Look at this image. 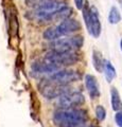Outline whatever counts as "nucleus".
<instances>
[{
    "label": "nucleus",
    "instance_id": "obj_1",
    "mask_svg": "<svg viewBox=\"0 0 122 127\" xmlns=\"http://www.w3.org/2000/svg\"><path fill=\"white\" fill-rule=\"evenodd\" d=\"M87 121V112L79 108H60L53 113V122L57 127H81Z\"/></svg>",
    "mask_w": 122,
    "mask_h": 127
},
{
    "label": "nucleus",
    "instance_id": "obj_2",
    "mask_svg": "<svg viewBox=\"0 0 122 127\" xmlns=\"http://www.w3.org/2000/svg\"><path fill=\"white\" fill-rule=\"evenodd\" d=\"M80 29H81L80 22L76 20V19L68 18V19H65V20L61 21L56 26L48 28V29L44 32V38L46 40L52 41L57 38L68 36L70 34L79 32Z\"/></svg>",
    "mask_w": 122,
    "mask_h": 127
},
{
    "label": "nucleus",
    "instance_id": "obj_3",
    "mask_svg": "<svg viewBox=\"0 0 122 127\" xmlns=\"http://www.w3.org/2000/svg\"><path fill=\"white\" fill-rule=\"evenodd\" d=\"M81 11L83 13L84 22L88 33L94 38H99L102 32V25L98 10L93 5H90L88 1H84V5Z\"/></svg>",
    "mask_w": 122,
    "mask_h": 127
},
{
    "label": "nucleus",
    "instance_id": "obj_4",
    "mask_svg": "<svg viewBox=\"0 0 122 127\" xmlns=\"http://www.w3.org/2000/svg\"><path fill=\"white\" fill-rule=\"evenodd\" d=\"M66 5L67 2L65 0H50V1L44 3V4L35 7L34 11L31 13V17L38 22L47 23L49 22L50 17L55 12L60 11Z\"/></svg>",
    "mask_w": 122,
    "mask_h": 127
},
{
    "label": "nucleus",
    "instance_id": "obj_5",
    "mask_svg": "<svg viewBox=\"0 0 122 127\" xmlns=\"http://www.w3.org/2000/svg\"><path fill=\"white\" fill-rule=\"evenodd\" d=\"M84 43V37L81 35L64 36L51 41V51L55 52H72L81 49Z\"/></svg>",
    "mask_w": 122,
    "mask_h": 127
},
{
    "label": "nucleus",
    "instance_id": "obj_6",
    "mask_svg": "<svg viewBox=\"0 0 122 127\" xmlns=\"http://www.w3.org/2000/svg\"><path fill=\"white\" fill-rule=\"evenodd\" d=\"M45 61L58 67L63 66H72L80 61V55L76 51L72 52H55V51H50L46 54Z\"/></svg>",
    "mask_w": 122,
    "mask_h": 127
},
{
    "label": "nucleus",
    "instance_id": "obj_7",
    "mask_svg": "<svg viewBox=\"0 0 122 127\" xmlns=\"http://www.w3.org/2000/svg\"><path fill=\"white\" fill-rule=\"evenodd\" d=\"M38 87H39V90H41V94L44 95L46 98H49V100L60 97L61 95L70 91L68 88V85L56 84V83L52 82L48 77L41 79V82L39 83Z\"/></svg>",
    "mask_w": 122,
    "mask_h": 127
},
{
    "label": "nucleus",
    "instance_id": "obj_8",
    "mask_svg": "<svg viewBox=\"0 0 122 127\" xmlns=\"http://www.w3.org/2000/svg\"><path fill=\"white\" fill-rule=\"evenodd\" d=\"M85 102L83 93L79 91H68L58 97L57 105L60 108H77Z\"/></svg>",
    "mask_w": 122,
    "mask_h": 127
},
{
    "label": "nucleus",
    "instance_id": "obj_9",
    "mask_svg": "<svg viewBox=\"0 0 122 127\" xmlns=\"http://www.w3.org/2000/svg\"><path fill=\"white\" fill-rule=\"evenodd\" d=\"M52 82L56 83V84L61 85H68L70 83L78 82L81 78V75L79 74V72L73 70H57L55 73H53L51 76H49Z\"/></svg>",
    "mask_w": 122,
    "mask_h": 127
},
{
    "label": "nucleus",
    "instance_id": "obj_10",
    "mask_svg": "<svg viewBox=\"0 0 122 127\" xmlns=\"http://www.w3.org/2000/svg\"><path fill=\"white\" fill-rule=\"evenodd\" d=\"M60 69H61V67L53 65V64H50L44 59L42 62L35 63L32 66V73L35 75V76L49 77Z\"/></svg>",
    "mask_w": 122,
    "mask_h": 127
},
{
    "label": "nucleus",
    "instance_id": "obj_11",
    "mask_svg": "<svg viewBox=\"0 0 122 127\" xmlns=\"http://www.w3.org/2000/svg\"><path fill=\"white\" fill-rule=\"evenodd\" d=\"M85 86L87 89V92L89 94L90 98L96 100L100 96V87L98 84L97 78L91 74H86L85 75Z\"/></svg>",
    "mask_w": 122,
    "mask_h": 127
},
{
    "label": "nucleus",
    "instance_id": "obj_12",
    "mask_svg": "<svg viewBox=\"0 0 122 127\" xmlns=\"http://www.w3.org/2000/svg\"><path fill=\"white\" fill-rule=\"evenodd\" d=\"M102 72L104 73L105 79L108 83H112L114 81V78L116 77V74H117L116 73V69H115V67L113 66V64L109 61H105V59H104V63H103Z\"/></svg>",
    "mask_w": 122,
    "mask_h": 127
},
{
    "label": "nucleus",
    "instance_id": "obj_13",
    "mask_svg": "<svg viewBox=\"0 0 122 127\" xmlns=\"http://www.w3.org/2000/svg\"><path fill=\"white\" fill-rule=\"evenodd\" d=\"M111 103L114 111L122 110V100L120 96V93L117 88L113 87L111 89Z\"/></svg>",
    "mask_w": 122,
    "mask_h": 127
},
{
    "label": "nucleus",
    "instance_id": "obj_14",
    "mask_svg": "<svg viewBox=\"0 0 122 127\" xmlns=\"http://www.w3.org/2000/svg\"><path fill=\"white\" fill-rule=\"evenodd\" d=\"M121 13L119 9L117 6H112L111 10H109V13H108V21L111 25H118L120 21H121Z\"/></svg>",
    "mask_w": 122,
    "mask_h": 127
},
{
    "label": "nucleus",
    "instance_id": "obj_15",
    "mask_svg": "<svg viewBox=\"0 0 122 127\" xmlns=\"http://www.w3.org/2000/svg\"><path fill=\"white\" fill-rule=\"evenodd\" d=\"M103 63H104V59L102 58L101 53L97 50H93V52H92V65L98 72H102Z\"/></svg>",
    "mask_w": 122,
    "mask_h": 127
},
{
    "label": "nucleus",
    "instance_id": "obj_16",
    "mask_svg": "<svg viewBox=\"0 0 122 127\" xmlns=\"http://www.w3.org/2000/svg\"><path fill=\"white\" fill-rule=\"evenodd\" d=\"M96 118L99 122H102L106 118V110L102 105H98L96 107Z\"/></svg>",
    "mask_w": 122,
    "mask_h": 127
},
{
    "label": "nucleus",
    "instance_id": "obj_17",
    "mask_svg": "<svg viewBox=\"0 0 122 127\" xmlns=\"http://www.w3.org/2000/svg\"><path fill=\"white\" fill-rule=\"evenodd\" d=\"M50 1V0H26V3L28 4L29 6H32V7H37L39 5L44 4V3Z\"/></svg>",
    "mask_w": 122,
    "mask_h": 127
},
{
    "label": "nucleus",
    "instance_id": "obj_18",
    "mask_svg": "<svg viewBox=\"0 0 122 127\" xmlns=\"http://www.w3.org/2000/svg\"><path fill=\"white\" fill-rule=\"evenodd\" d=\"M115 122L118 127H122V110L116 111L115 114Z\"/></svg>",
    "mask_w": 122,
    "mask_h": 127
},
{
    "label": "nucleus",
    "instance_id": "obj_19",
    "mask_svg": "<svg viewBox=\"0 0 122 127\" xmlns=\"http://www.w3.org/2000/svg\"><path fill=\"white\" fill-rule=\"evenodd\" d=\"M74 3H76L78 10H82V7L84 5V0H74Z\"/></svg>",
    "mask_w": 122,
    "mask_h": 127
},
{
    "label": "nucleus",
    "instance_id": "obj_20",
    "mask_svg": "<svg viewBox=\"0 0 122 127\" xmlns=\"http://www.w3.org/2000/svg\"><path fill=\"white\" fill-rule=\"evenodd\" d=\"M118 2H119V4H120V7L122 9V0H118Z\"/></svg>",
    "mask_w": 122,
    "mask_h": 127
},
{
    "label": "nucleus",
    "instance_id": "obj_21",
    "mask_svg": "<svg viewBox=\"0 0 122 127\" xmlns=\"http://www.w3.org/2000/svg\"><path fill=\"white\" fill-rule=\"evenodd\" d=\"M120 48H121V51H122V39H121V41H120Z\"/></svg>",
    "mask_w": 122,
    "mask_h": 127
},
{
    "label": "nucleus",
    "instance_id": "obj_22",
    "mask_svg": "<svg viewBox=\"0 0 122 127\" xmlns=\"http://www.w3.org/2000/svg\"><path fill=\"white\" fill-rule=\"evenodd\" d=\"M81 127H94V126H92V125H91V126H86V125H83V126H81Z\"/></svg>",
    "mask_w": 122,
    "mask_h": 127
},
{
    "label": "nucleus",
    "instance_id": "obj_23",
    "mask_svg": "<svg viewBox=\"0 0 122 127\" xmlns=\"http://www.w3.org/2000/svg\"><path fill=\"white\" fill-rule=\"evenodd\" d=\"M108 127H109V126H108Z\"/></svg>",
    "mask_w": 122,
    "mask_h": 127
}]
</instances>
